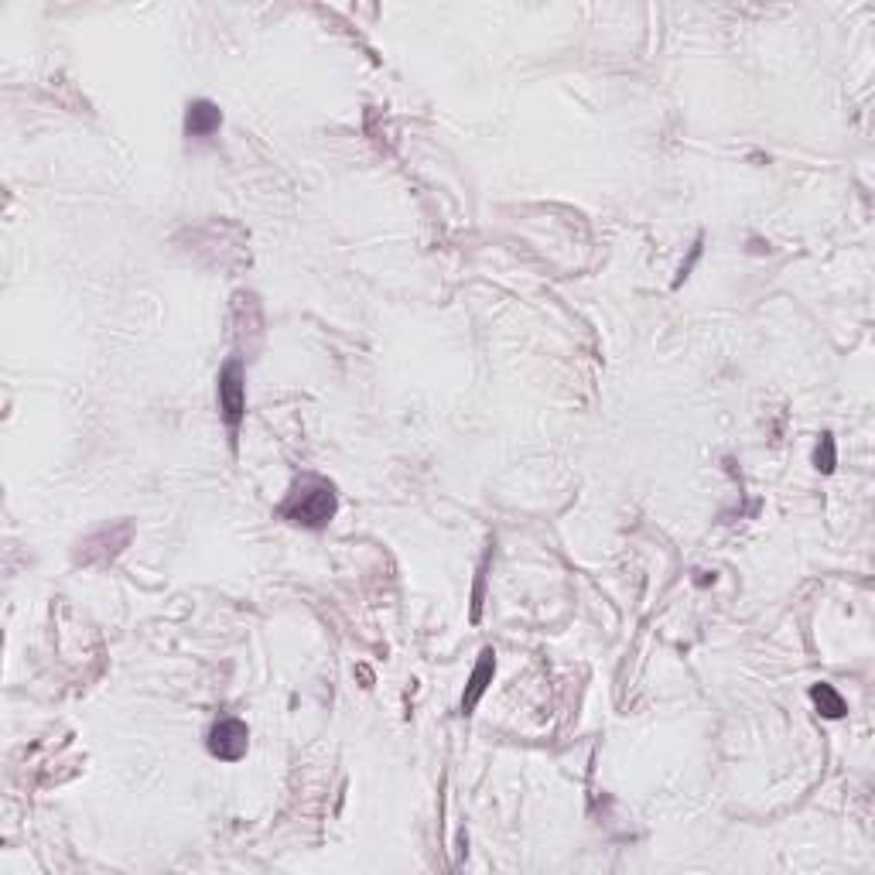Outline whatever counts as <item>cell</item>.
Returning <instances> with one entry per match:
<instances>
[{
  "label": "cell",
  "mask_w": 875,
  "mask_h": 875,
  "mask_svg": "<svg viewBox=\"0 0 875 875\" xmlns=\"http://www.w3.org/2000/svg\"><path fill=\"white\" fill-rule=\"evenodd\" d=\"M811 698H814V705L821 708L828 718H841V715H845V698H841V694L834 691L831 684H817V688L811 691Z\"/></svg>",
  "instance_id": "8992f818"
},
{
  "label": "cell",
  "mask_w": 875,
  "mask_h": 875,
  "mask_svg": "<svg viewBox=\"0 0 875 875\" xmlns=\"http://www.w3.org/2000/svg\"><path fill=\"white\" fill-rule=\"evenodd\" d=\"M243 404H247V394H243V363L230 359L223 366V373H219V407H223V417L230 428L240 424Z\"/></svg>",
  "instance_id": "3957f363"
},
{
  "label": "cell",
  "mask_w": 875,
  "mask_h": 875,
  "mask_svg": "<svg viewBox=\"0 0 875 875\" xmlns=\"http://www.w3.org/2000/svg\"><path fill=\"white\" fill-rule=\"evenodd\" d=\"M250 749V729L240 722V718H223V722L212 725L209 732V752L223 763H236L243 759Z\"/></svg>",
  "instance_id": "7a4b0ae2"
},
{
  "label": "cell",
  "mask_w": 875,
  "mask_h": 875,
  "mask_svg": "<svg viewBox=\"0 0 875 875\" xmlns=\"http://www.w3.org/2000/svg\"><path fill=\"white\" fill-rule=\"evenodd\" d=\"M219 124H223V113H219L209 100H195L192 106H188V113H185V134L188 137H209V134H216Z\"/></svg>",
  "instance_id": "277c9868"
},
{
  "label": "cell",
  "mask_w": 875,
  "mask_h": 875,
  "mask_svg": "<svg viewBox=\"0 0 875 875\" xmlns=\"http://www.w3.org/2000/svg\"><path fill=\"white\" fill-rule=\"evenodd\" d=\"M335 510H339V500H335L332 482L318 476H305L288 493V500L281 503V517L294 523V527H308V530L325 527V523L335 517Z\"/></svg>",
  "instance_id": "6da1fadb"
},
{
  "label": "cell",
  "mask_w": 875,
  "mask_h": 875,
  "mask_svg": "<svg viewBox=\"0 0 875 875\" xmlns=\"http://www.w3.org/2000/svg\"><path fill=\"white\" fill-rule=\"evenodd\" d=\"M493 670H496L493 650H486V653H482V660H479V667H476V674H472L469 694H465V698H462V708H465V711L476 708V701L482 698V691H486V681H489V677H493Z\"/></svg>",
  "instance_id": "5b68a950"
}]
</instances>
